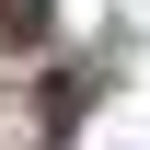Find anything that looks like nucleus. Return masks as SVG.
I'll list each match as a JSON object with an SVG mask.
<instances>
[{
  "label": "nucleus",
  "mask_w": 150,
  "mask_h": 150,
  "mask_svg": "<svg viewBox=\"0 0 150 150\" xmlns=\"http://www.w3.org/2000/svg\"><path fill=\"white\" fill-rule=\"evenodd\" d=\"M0 35L12 46H46V0H0Z\"/></svg>",
  "instance_id": "nucleus-1"
}]
</instances>
